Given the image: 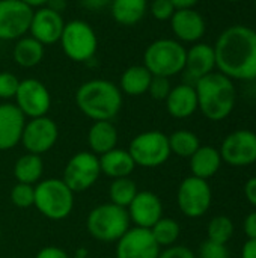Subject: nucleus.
I'll use <instances>...</instances> for the list:
<instances>
[{
  "mask_svg": "<svg viewBox=\"0 0 256 258\" xmlns=\"http://www.w3.org/2000/svg\"><path fill=\"white\" fill-rule=\"evenodd\" d=\"M214 47L216 68L232 80H256V30L235 24L225 29Z\"/></svg>",
  "mask_w": 256,
  "mask_h": 258,
  "instance_id": "nucleus-1",
  "label": "nucleus"
},
{
  "mask_svg": "<svg viewBox=\"0 0 256 258\" xmlns=\"http://www.w3.org/2000/svg\"><path fill=\"white\" fill-rule=\"evenodd\" d=\"M122 103L119 86L106 79L88 80L75 92L78 110L92 121H112L122 109Z\"/></svg>",
  "mask_w": 256,
  "mask_h": 258,
  "instance_id": "nucleus-2",
  "label": "nucleus"
},
{
  "mask_svg": "<svg viewBox=\"0 0 256 258\" xmlns=\"http://www.w3.org/2000/svg\"><path fill=\"white\" fill-rule=\"evenodd\" d=\"M198 109L210 121L228 118L237 103V89L234 80L219 71L201 77L196 85Z\"/></svg>",
  "mask_w": 256,
  "mask_h": 258,
  "instance_id": "nucleus-3",
  "label": "nucleus"
},
{
  "mask_svg": "<svg viewBox=\"0 0 256 258\" xmlns=\"http://www.w3.org/2000/svg\"><path fill=\"white\" fill-rule=\"evenodd\" d=\"M130 216L127 209L112 203L100 204L91 210L86 219L89 234L103 243H116L130 228Z\"/></svg>",
  "mask_w": 256,
  "mask_h": 258,
  "instance_id": "nucleus-4",
  "label": "nucleus"
},
{
  "mask_svg": "<svg viewBox=\"0 0 256 258\" xmlns=\"http://www.w3.org/2000/svg\"><path fill=\"white\" fill-rule=\"evenodd\" d=\"M187 48L177 39L160 38L152 41L143 53V65L152 76L174 77L184 71Z\"/></svg>",
  "mask_w": 256,
  "mask_h": 258,
  "instance_id": "nucleus-5",
  "label": "nucleus"
},
{
  "mask_svg": "<svg viewBox=\"0 0 256 258\" xmlns=\"http://www.w3.org/2000/svg\"><path fill=\"white\" fill-rule=\"evenodd\" d=\"M38 212L51 219H66L74 209V192L62 178H47L35 184V203Z\"/></svg>",
  "mask_w": 256,
  "mask_h": 258,
  "instance_id": "nucleus-6",
  "label": "nucleus"
},
{
  "mask_svg": "<svg viewBox=\"0 0 256 258\" xmlns=\"http://www.w3.org/2000/svg\"><path fill=\"white\" fill-rule=\"evenodd\" d=\"M59 42L66 57L78 63L91 60L98 50V36L94 27L84 20L65 23Z\"/></svg>",
  "mask_w": 256,
  "mask_h": 258,
  "instance_id": "nucleus-7",
  "label": "nucleus"
},
{
  "mask_svg": "<svg viewBox=\"0 0 256 258\" xmlns=\"http://www.w3.org/2000/svg\"><path fill=\"white\" fill-rule=\"evenodd\" d=\"M128 153L136 166L142 168H158L164 165L172 154L167 135L158 130H149L134 136L130 142Z\"/></svg>",
  "mask_w": 256,
  "mask_h": 258,
  "instance_id": "nucleus-8",
  "label": "nucleus"
},
{
  "mask_svg": "<svg viewBox=\"0 0 256 258\" xmlns=\"http://www.w3.org/2000/svg\"><path fill=\"white\" fill-rule=\"evenodd\" d=\"M213 203V190L208 180L187 177L181 181L177 190V204L181 213L190 219L204 216Z\"/></svg>",
  "mask_w": 256,
  "mask_h": 258,
  "instance_id": "nucleus-9",
  "label": "nucleus"
},
{
  "mask_svg": "<svg viewBox=\"0 0 256 258\" xmlns=\"http://www.w3.org/2000/svg\"><path fill=\"white\" fill-rule=\"evenodd\" d=\"M100 177L101 168L98 156L91 151H80L68 160L62 180L75 194L91 189Z\"/></svg>",
  "mask_w": 256,
  "mask_h": 258,
  "instance_id": "nucleus-10",
  "label": "nucleus"
},
{
  "mask_svg": "<svg viewBox=\"0 0 256 258\" xmlns=\"http://www.w3.org/2000/svg\"><path fill=\"white\" fill-rule=\"evenodd\" d=\"M14 100L15 106L29 119L45 116L51 107V95L48 88L41 80L32 77L20 80Z\"/></svg>",
  "mask_w": 256,
  "mask_h": 258,
  "instance_id": "nucleus-11",
  "label": "nucleus"
},
{
  "mask_svg": "<svg viewBox=\"0 0 256 258\" xmlns=\"http://www.w3.org/2000/svg\"><path fill=\"white\" fill-rule=\"evenodd\" d=\"M33 9L20 0H0V39L17 41L29 32Z\"/></svg>",
  "mask_w": 256,
  "mask_h": 258,
  "instance_id": "nucleus-12",
  "label": "nucleus"
},
{
  "mask_svg": "<svg viewBox=\"0 0 256 258\" xmlns=\"http://www.w3.org/2000/svg\"><path fill=\"white\" fill-rule=\"evenodd\" d=\"M57 138H59L57 124L45 115L26 121L20 144H23L26 153L41 156L50 151L56 145Z\"/></svg>",
  "mask_w": 256,
  "mask_h": 258,
  "instance_id": "nucleus-13",
  "label": "nucleus"
},
{
  "mask_svg": "<svg viewBox=\"0 0 256 258\" xmlns=\"http://www.w3.org/2000/svg\"><path fill=\"white\" fill-rule=\"evenodd\" d=\"M222 160L229 166H249L256 162V133L250 130H237L229 133L220 147Z\"/></svg>",
  "mask_w": 256,
  "mask_h": 258,
  "instance_id": "nucleus-14",
  "label": "nucleus"
},
{
  "mask_svg": "<svg viewBox=\"0 0 256 258\" xmlns=\"http://www.w3.org/2000/svg\"><path fill=\"white\" fill-rule=\"evenodd\" d=\"M161 248L154 240L151 230L130 227L116 242V258H158Z\"/></svg>",
  "mask_w": 256,
  "mask_h": 258,
  "instance_id": "nucleus-15",
  "label": "nucleus"
},
{
  "mask_svg": "<svg viewBox=\"0 0 256 258\" xmlns=\"http://www.w3.org/2000/svg\"><path fill=\"white\" fill-rule=\"evenodd\" d=\"M65 27V20L60 12L53 11L48 6L33 11L29 33L32 38L39 41L44 47L59 42Z\"/></svg>",
  "mask_w": 256,
  "mask_h": 258,
  "instance_id": "nucleus-16",
  "label": "nucleus"
},
{
  "mask_svg": "<svg viewBox=\"0 0 256 258\" xmlns=\"http://www.w3.org/2000/svg\"><path fill=\"white\" fill-rule=\"evenodd\" d=\"M130 222L139 228H151L163 218V203L151 190H140L127 207Z\"/></svg>",
  "mask_w": 256,
  "mask_h": 258,
  "instance_id": "nucleus-17",
  "label": "nucleus"
},
{
  "mask_svg": "<svg viewBox=\"0 0 256 258\" xmlns=\"http://www.w3.org/2000/svg\"><path fill=\"white\" fill-rule=\"evenodd\" d=\"M216 70L214 47L207 42H195L186 54L184 76L187 85H196V82Z\"/></svg>",
  "mask_w": 256,
  "mask_h": 258,
  "instance_id": "nucleus-18",
  "label": "nucleus"
},
{
  "mask_svg": "<svg viewBox=\"0 0 256 258\" xmlns=\"http://www.w3.org/2000/svg\"><path fill=\"white\" fill-rule=\"evenodd\" d=\"M169 21L177 41L180 42H199L207 30L204 17L193 8L177 9Z\"/></svg>",
  "mask_w": 256,
  "mask_h": 258,
  "instance_id": "nucleus-19",
  "label": "nucleus"
},
{
  "mask_svg": "<svg viewBox=\"0 0 256 258\" xmlns=\"http://www.w3.org/2000/svg\"><path fill=\"white\" fill-rule=\"evenodd\" d=\"M26 116L15 103H0V151H8L21 142Z\"/></svg>",
  "mask_w": 256,
  "mask_h": 258,
  "instance_id": "nucleus-20",
  "label": "nucleus"
},
{
  "mask_svg": "<svg viewBox=\"0 0 256 258\" xmlns=\"http://www.w3.org/2000/svg\"><path fill=\"white\" fill-rule=\"evenodd\" d=\"M167 113L177 119H186L198 110V95L193 85L181 83L172 86L167 98L164 100Z\"/></svg>",
  "mask_w": 256,
  "mask_h": 258,
  "instance_id": "nucleus-21",
  "label": "nucleus"
},
{
  "mask_svg": "<svg viewBox=\"0 0 256 258\" xmlns=\"http://www.w3.org/2000/svg\"><path fill=\"white\" fill-rule=\"evenodd\" d=\"M100 159V168H101V175H106L109 178H122V177H130L136 168V163L128 153V150L122 148H113L103 156H98Z\"/></svg>",
  "mask_w": 256,
  "mask_h": 258,
  "instance_id": "nucleus-22",
  "label": "nucleus"
},
{
  "mask_svg": "<svg viewBox=\"0 0 256 258\" xmlns=\"http://www.w3.org/2000/svg\"><path fill=\"white\" fill-rule=\"evenodd\" d=\"M189 160L192 175L202 180L214 177L223 163L220 151L211 145H201Z\"/></svg>",
  "mask_w": 256,
  "mask_h": 258,
  "instance_id": "nucleus-23",
  "label": "nucleus"
},
{
  "mask_svg": "<svg viewBox=\"0 0 256 258\" xmlns=\"http://www.w3.org/2000/svg\"><path fill=\"white\" fill-rule=\"evenodd\" d=\"M88 145L91 153L103 156L104 153L116 148L118 130L112 121H94L88 132Z\"/></svg>",
  "mask_w": 256,
  "mask_h": 258,
  "instance_id": "nucleus-24",
  "label": "nucleus"
},
{
  "mask_svg": "<svg viewBox=\"0 0 256 258\" xmlns=\"http://www.w3.org/2000/svg\"><path fill=\"white\" fill-rule=\"evenodd\" d=\"M110 14L121 26H136L148 11V0H112Z\"/></svg>",
  "mask_w": 256,
  "mask_h": 258,
  "instance_id": "nucleus-25",
  "label": "nucleus"
},
{
  "mask_svg": "<svg viewBox=\"0 0 256 258\" xmlns=\"http://www.w3.org/2000/svg\"><path fill=\"white\" fill-rule=\"evenodd\" d=\"M151 79H152V74L143 63L131 65L122 73L119 79V89L125 95L139 97L148 92Z\"/></svg>",
  "mask_w": 256,
  "mask_h": 258,
  "instance_id": "nucleus-26",
  "label": "nucleus"
},
{
  "mask_svg": "<svg viewBox=\"0 0 256 258\" xmlns=\"http://www.w3.org/2000/svg\"><path fill=\"white\" fill-rule=\"evenodd\" d=\"M44 45L32 36H23L17 39L12 57L21 68H33L44 59Z\"/></svg>",
  "mask_w": 256,
  "mask_h": 258,
  "instance_id": "nucleus-27",
  "label": "nucleus"
},
{
  "mask_svg": "<svg viewBox=\"0 0 256 258\" xmlns=\"http://www.w3.org/2000/svg\"><path fill=\"white\" fill-rule=\"evenodd\" d=\"M42 174H44V163L41 156L38 154L26 153L20 156L14 165V177L17 183L35 186L36 183L41 181Z\"/></svg>",
  "mask_w": 256,
  "mask_h": 258,
  "instance_id": "nucleus-28",
  "label": "nucleus"
},
{
  "mask_svg": "<svg viewBox=\"0 0 256 258\" xmlns=\"http://www.w3.org/2000/svg\"><path fill=\"white\" fill-rule=\"evenodd\" d=\"M169 138V147L170 153L178 157L190 159L195 151L201 147V141L196 133L190 130H177Z\"/></svg>",
  "mask_w": 256,
  "mask_h": 258,
  "instance_id": "nucleus-29",
  "label": "nucleus"
},
{
  "mask_svg": "<svg viewBox=\"0 0 256 258\" xmlns=\"http://www.w3.org/2000/svg\"><path fill=\"white\" fill-rule=\"evenodd\" d=\"M137 184L130 177L115 178L109 187V198L112 204L127 209L137 195Z\"/></svg>",
  "mask_w": 256,
  "mask_h": 258,
  "instance_id": "nucleus-30",
  "label": "nucleus"
},
{
  "mask_svg": "<svg viewBox=\"0 0 256 258\" xmlns=\"http://www.w3.org/2000/svg\"><path fill=\"white\" fill-rule=\"evenodd\" d=\"M154 240L160 248H169L172 245H177V240L181 234L180 224L172 218H161L154 227L149 228Z\"/></svg>",
  "mask_w": 256,
  "mask_h": 258,
  "instance_id": "nucleus-31",
  "label": "nucleus"
},
{
  "mask_svg": "<svg viewBox=\"0 0 256 258\" xmlns=\"http://www.w3.org/2000/svg\"><path fill=\"white\" fill-rule=\"evenodd\" d=\"M234 231H235V227H234L232 219L228 218V216H223V215L213 218L210 221L208 227H207L208 240L223 243V245H226L232 239Z\"/></svg>",
  "mask_w": 256,
  "mask_h": 258,
  "instance_id": "nucleus-32",
  "label": "nucleus"
},
{
  "mask_svg": "<svg viewBox=\"0 0 256 258\" xmlns=\"http://www.w3.org/2000/svg\"><path fill=\"white\" fill-rule=\"evenodd\" d=\"M11 201L14 206L20 207V209L32 207L35 203V186L17 183L11 189Z\"/></svg>",
  "mask_w": 256,
  "mask_h": 258,
  "instance_id": "nucleus-33",
  "label": "nucleus"
},
{
  "mask_svg": "<svg viewBox=\"0 0 256 258\" xmlns=\"http://www.w3.org/2000/svg\"><path fill=\"white\" fill-rule=\"evenodd\" d=\"M172 89L170 85V79L169 77H163V76H152L149 88H148V94L157 100V101H164L169 95Z\"/></svg>",
  "mask_w": 256,
  "mask_h": 258,
  "instance_id": "nucleus-34",
  "label": "nucleus"
},
{
  "mask_svg": "<svg viewBox=\"0 0 256 258\" xmlns=\"http://www.w3.org/2000/svg\"><path fill=\"white\" fill-rule=\"evenodd\" d=\"M20 80L9 71H0V100H11L15 97Z\"/></svg>",
  "mask_w": 256,
  "mask_h": 258,
  "instance_id": "nucleus-35",
  "label": "nucleus"
},
{
  "mask_svg": "<svg viewBox=\"0 0 256 258\" xmlns=\"http://www.w3.org/2000/svg\"><path fill=\"white\" fill-rule=\"evenodd\" d=\"M151 15L158 20V21H167L172 18L174 12L177 11V8L174 6V3L170 0H152L151 5L148 6Z\"/></svg>",
  "mask_w": 256,
  "mask_h": 258,
  "instance_id": "nucleus-36",
  "label": "nucleus"
},
{
  "mask_svg": "<svg viewBox=\"0 0 256 258\" xmlns=\"http://www.w3.org/2000/svg\"><path fill=\"white\" fill-rule=\"evenodd\" d=\"M199 258H231V254L226 245L207 239L199 248Z\"/></svg>",
  "mask_w": 256,
  "mask_h": 258,
  "instance_id": "nucleus-37",
  "label": "nucleus"
},
{
  "mask_svg": "<svg viewBox=\"0 0 256 258\" xmlns=\"http://www.w3.org/2000/svg\"><path fill=\"white\" fill-rule=\"evenodd\" d=\"M158 258H196V255L190 248L184 245H172L169 248H163Z\"/></svg>",
  "mask_w": 256,
  "mask_h": 258,
  "instance_id": "nucleus-38",
  "label": "nucleus"
},
{
  "mask_svg": "<svg viewBox=\"0 0 256 258\" xmlns=\"http://www.w3.org/2000/svg\"><path fill=\"white\" fill-rule=\"evenodd\" d=\"M35 258H69V255L59 246H45L38 251Z\"/></svg>",
  "mask_w": 256,
  "mask_h": 258,
  "instance_id": "nucleus-39",
  "label": "nucleus"
},
{
  "mask_svg": "<svg viewBox=\"0 0 256 258\" xmlns=\"http://www.w3.org/2000/svg\"><path fill=\"white\" fill-rule=\"evenodd\" d=\"M243 231L247 239H256V212L249 213L243 222Z\"/></svg>",
  "mask_w": 256,
  "mask_h": 258,
  "instance_id": "nucleus-40",
  "label": "nucleus"
},
{
  "mask_svg": "<svg viewBox=\"0 0 256 258\" xmlns=\"http://www.w3.org/2000/svg\"><path fill=\"white\" fill-rule=\"evenodd\" d=\"M110 3H112V0H80V5L84 9H89V11H94V12L109 8Z\"/></svg>",
  "mask_w": 256,
  "mask_h": 258,
  "instance_id": "nucleus-41",
  "label": "nucleus"
},
{
  "mask_svg": "<svg viewBox=\"0 0 256 258\" xmlns=\"http://www.w3.org/2000/svg\"><path fill=\"white\" fill-rule=\"evenodd\" d=\"M244 197L246 200L256 207V177H252L244 184Z\"/></svg>",
  "mask_w": 256,
  "mask_h": 258,
  "instance_id": "nucleus-42",
  "label": "nucleus"
},
{
  "mask_svg": "<svg viewBox=\"0 0 256 258\" xmlns=\"http://www.w3.org/2000/svg\"><path fill=\"white\" fill-rule=\"evenodd\" d=\"M241 258H256V239H247L241 248Z\"/></svg>",
  "mask_w": 256,
  "mask_h": 258,
  "instance_id": "nucleus-43",
  "label": "nucleus"
},
{
  "mask_svg": "<svg viewBox=\"0 0 256 258\" xmlns=\"http://www.w3.org/2000/svg\"><path fill=\"white\" fill-rule=\"evenodd\" d=\"M177 9H187V8H195V5L199 0H170Z\"/></svg>",
  "mask_w": 256,
  "mask_h": 258,
  "instance_id": "nucleus-44",
  "label": "nucleus"
},
{
  "mask_svg": "<svg viewBox=\"0 0 256 258\" xmlns=\"http://www.w3.org/2000/svg\"><path fill=\"white\" fill-rule=\"evenodd\" d=\"M20 2H23L24 5H27L32 9H35V8L39 9V8H44L50 3V0H20Z\"/></svg>",
  "mask_w": 256,
  "mask_h": 258,
  "instance_id": "nucleus-45",
  "label": "nucleus"
},
{
  "mask_svg": "<svg viewBox=\"0 0 256 258\" xmlns=\"http://www.w3.org/2000/svg\"><path fill=\"white\" fill-rule=\"evenodd\" d=\"M47 6L51 8L53 11H57L62 14V11L66 8V0H50V3Z\"/></svg>",
  "mask_w": 256,
  "mask_h": 258,
  "instance_id": "nucleus-46",
  "label": "nucleus"
},
{
  "mask_svg": "<svg viewBox=\"0 0 256 258\" xmlns=\"http://www.w3.org/2000/svg\"><path fill=\"white\" fill-rule=\"evenodd\" d=\"M69 258H88V257H81V255H74V257H69Z\"/></svg>",
  "mask_w": 256,
  "mask_h": 258,
  "instance_id": "nucleus-47",
  "label": "nucleus"
},
{
  "mask_svg": "<svg viewBox=\"0 0 256 258\" xmlns=\"http://www.w3.org/2000/svg\"><path fill=\"white\" fill-rule=\"evenodd\" d=\"M223 2H240V0H223Z\"/></svg>",
  "mask_w": 256,
  "mask_h": 258,
  "instance_id": "nucleus-48",
  "label": "nucleus"
},
{
  "mask_svg": "<svg viewBox=\"0 0 256 258\" xmlns=\"http://www.w3.org/2000/svg\"><path fill=\"white\" fill-rule=\"evenodd\" d=\"M0 239H2V228H0Z\"/></svg>",
  "mask_w": 256,
  "mask_h": 258,
  "instance_id": "nucleus-49",
  "label": "nucleus"
},
{
  "mask_svg": "<svg viewBox=\"0 0 256 258\" xmlns=\"http://www.w3.org/2000/svg\"><path fill=\"white\" fill-rule=\"evenodd\" d=\"M255 9H256V0H255Z\"/></svg>",
  "mask_w": 256,
  "mask_h": 258,
  "instance_id": "nucleus-50",
  "label": "nucleus"
}]
</instances>
